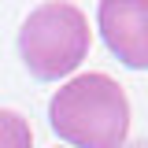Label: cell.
Segmentation results:
<instances>
[{"instance_id":"6da1fadb","label":"cell","mask_w":148,"mask_h":148,"mask_svg":"<svg viewBox=\"0 0 148 148\" xmlns=\"http://www.w3.org/2000/svg\"><path fill=\"white\" fill-rule=\"evenodd\" d=\"M52 133L71 148H122L130 137L126 89L104 71H89L56 89L48 104Z\"/></svg>"},{"instance_id":"7a4b0ae2","label":"cell","mask_w":148,"mask_h":148,"mask_svg":"<svg viewBox=\"0 0 148 148\" xmlns=\"http://www.w3.org/2000/svg\"><path fill=\"white\" fill-rule=\"evenodd\" d=\"M92 30L82 8L67 0L37 4L18 26V56L37 82H59L82 67L89 56Z\"/></svg>"},{"instance_id":"3957f363","label":"cell","mask_w":148,"mask_h":148,"mask_svg":"<svg viewBox=\"0 0 148 148\" xmlns=\"http://www.w3.org/2000/svg\"><path fill=\"white\" fill-rule=\"evenodd\" d=\"M96 26L119 63L148 71V0H100Z\"/></svg>"},{"instance_id":"277c9868","label":"cell","mask_w":148,"mask_h":148,"mask_svg":"<svg viewBox=\"0 0 148 148\" xmlns=\"http://www.w3.org/2000/svg\"><path fill=\"white\" fill-rule=\"evenodd\" d=\"M0 148H34L30 122H26L18 111L0 108Z\"/></svg>"},{"instance_id":"5b68a950","label":"cell","mask_w":148,"mask_h":148,"mask_svg":"<svg viewBox=\"0 0 148 148\" xmlns=\"http://www.w3.org/2000/svg\"><path fill=\"white\" fill-rule=\"evenodd\" d=\"M133 148H148V145H133Z\"/></svg>"}]
</instances>
